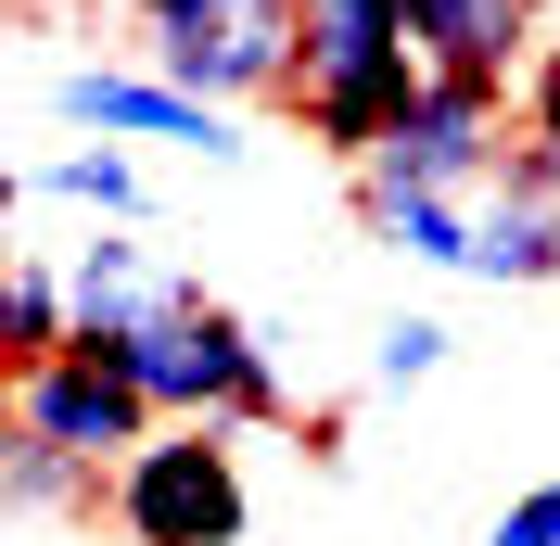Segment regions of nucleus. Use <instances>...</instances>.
I'll return each instance as SVG.
<instances>
[{
  "label": "nucleus",
  "mask_w": 560,
  "mask_h": 546,
  "mask_svg": "<svg viewBox=\"0 0 560 546\" xmlns=\"http://www.w3.org/2000/svg\"><path fill=\"white\" fill-rule=\"evenodd\" d=\"M103 509L128 546H255V483H243V444L217 419H166L103 483Z\"/></svg>",
  "instance_id": "7ed1b4c3"
},
{
  "label": "nucleus",
  "mask_w": 560,
  "mask_h": 546,
  "mask_svg": "<svg viewBox=\"0 0 560 546\" xmlns=\"http://www.w3.org/2000/svg\"><path fill=\"white\" fill-rule=\"evenodd\" d=\"M0 509H13V521L103 509V471H77V458H38V444H0Z\"/></svg>",
  "instance_id": "f8f14e48"
},
{
  "label": "nucleus",
  "mask_w": 560,
  "mask_h": 546,
  "mask_svg": "<svg viewBox=\"0 0 560 546\" xmlns=\"http://www.w3.org/2000/svg\"><path fill=\"white\" fill-rule=\"evenodd\" d=\"M523 140L560 153V26H548V51H535V76H523Z\"/></svg>",
  "instance_id": "2eb2a0df"
},
{
  "label": "nucleus",
  "mask_w": 560,
  "mask_h": 546,
  "mask_svg": "<svg viewBox=\"0 0 560 546\" xmlns=\"http://www.w3.org/2000/svg\"><path fill=\"white\" fill-rule=\"evenodd\" d=\"M485 546H560V471L535 483V496H510V509H497V534Z\"/></svg>",
  "instance_id": "4468645a"
},
{
  "label": "nucleus",
  "mask_w": 560,
  "mask_h": 546,
  "mask_svg": "<svg viewBox=\"0 0 560 546\" xmlns=\"http://www.w3.org/2000/svg\"><path fill=\"white\" fill-rule=\"evenodd\" d=\"M420 0H306V76H293V115L331 166H370L420 103Z\"/></svg>",
  "instance_id": "f03ea898"
},
{
  "label": "nucleus",
  "mask_w": 560,
  "mask_h": 546,
  "mask_svg": "<svg viewBox=\"0 0 560 546\" xmlns=\"http://www.w3.org/2000/svg\"><path fill=\"white\" fill-rule=\"evenodd\" d=\"M485 280L497 293L560 280V153L548 140H510V166H497V191H485Z\"/></svg>",
  "instance_id": "0eeeda50"
},
{
  "label": "nucleus",
  "mask_w": 560,
  "mask_h": 546,
  "mask_svg": "<svg viewBox=\"0 0 560 546\" xmlns=\"http://www.w3.org/2000/svg\"><path fill=\"white\" fill-rule=\"evenodd\" d=\"M357 216H370V241L408 254V268L485 280V191H383V178H357Z\"/></svg>",
  "instance_id": "6e6552de"
},
{
  "label": "nucleus",
  "mask_w": 560,
  "mask_h": 546,
  "mask_svg": "<svg viewBox=\"0 0 560 546\" xmlns=\"http://www.w3.org/2000/svg\"><path fill=\"white\" fill-rule=\"evenodd\" d=\"M77 356H103L115 381L153 394V419H217V432H293V381H280V343L243 306H217L205 280H166L140 318L115 331H77Z\"/></svg>",
  "instance_id": "f257e3e1"
},
{
  "label": "nucleus",
  "mask_w": 560,
  "mask_h": 546,
  "mask_svg": "<svg viewBox=\"0 0 560 546\" xmlns=\"http://www.w3.org/2000/svg\"><path fill=\"white\" fill-rule=\"evenodd\" d=\"M13 204H90V229H140V153L115 140H65L13 178Z\"/></svg>",
  "instance_id": "1a4fd4ad"
},
{
  "label": "nucleus",
  "mask_w": 560,
  "mask_h": 546,
  "mask_svg": "<svg viewBox=\"0 0 560 546\" xmlns=\"http://www.w3.org/2000/svg\"><path fill=\"white\" fill-rule=\"evenodd\" d=\"M458 356V331L433 306H408V318H383V343H370V381H383V394H408V381H433Z\"/></svg>",
  "instance_id": "ddd939ff"
},
{
  "label": "nucleus",
  "mask_w": 560,
  "mask_h": 546,
  "mask_svg": "<svg viewBox=\"0 0 560 546\" xmlns=\"http://www.w3.org/2000/svg\"><path fill=\"white\" fill-rule=\"evenodd\" d=\"M510 90H485V76H420L408 128L370 153L357 178H383V191H497V166H510Z\"/></svg>",
  "instance_id": "423d86ee"
},
{
  "label": "nucleus",
  "mask_w": 560,
  "mask_h": 546,
  "mask_svg": "<svg viewBox=\"0 0 560 546\" xmlns=\"http://www.w3.org/2000/svg\"><path fill=\"white\" fill-rule=\"evenodd\" d=\"M13 13H65V0H13Z\"/></svg>",
  "instance_id": "f3484780"
},
{
  "label": "nucleus",
  "mask_w": 560,
  "mask_h": 546,
  "mask_svg": "<svg viewBox=\"0 0 560 546\" xmlns=\"http://www.w3.org/2000/svg\"><path fill=\"white\" fill-rule=\"evenodd\" d=\"M77 343V293H65V268L51 254H13V280H0V369L26 381V369H51Z\"/></svg>",
  "instance_id": "9b49d317"
},
{
  "label": "nucleus",
  "mask_w": 560,
  "mask_h": 546,
  "mask_svg": "<svg viewBox=\"0 0 560 546\" xmlns=\"http://www.w3.org/2000/svg\"><path fill=\"white\" fill-rule=\"evenodd\" d=\"M166 432V419H153V394H140V381H115L103 356H51V369H26L13 381V444H38V458H77V471H128L140 444Z\"/></svg>",
  "instance_id": "39448f33"
},
{
  "label": "nucleus",
  "mask_w": 560,
  "mask_h": 546,
  "mask_svg": "<svg viewBox=\"0 0 560 546\" xmlns=\"http://www.w3.org/2000/svg\"><path fill=\"white\" fill-rule=\"evenodd\" d=\"M51 115H65L77 140H115V153H191V166H243L255 153L230 103H191V90L153 76V64H65L51 76Z\"/></svg>",
  "instance_id": "20e7f679"
},
{
  "label": "nucleus",
  "mask_w": 560,
  "mask_h": 546,
  "mask_svg": "<svg viewBox=\"0 0 560 546\" xmlns=\"http://www.w3.org/2000/svg\"><path fill=\"white\" fill-rule=\"evenodd\" d=\"M293 458H318V471H331V458H345V407H306V419H293Z\"/></svg>",
  "instance_id": "dca6fc26"
},
{
  "label": "nucleus",
  "mask_w": 560,
  "mask_h": 546,
  "mask_svg": "<svg viewBox=\"0 0 560 546\" xmlns=\"http://www.w3.org/2000/svg\"><path fill=\"white\" fill-rule=\"evenodd\" d=\"M178 268H153V254H140V229H90L65 254V293H77V331H115V318H140L153 306V293H166Z\"/></svg>",
  "instance_id": "9d476101"
}]
</instances>
